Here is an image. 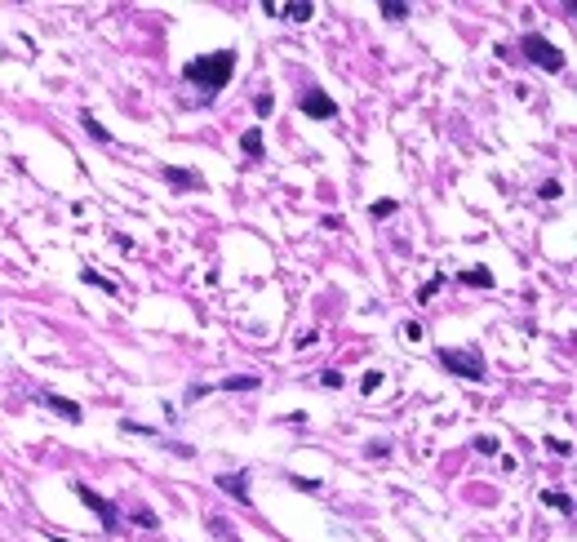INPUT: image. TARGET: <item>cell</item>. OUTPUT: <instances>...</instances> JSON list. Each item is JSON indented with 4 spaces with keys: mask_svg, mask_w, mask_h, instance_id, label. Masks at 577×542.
<instances>
[{
    "mask_svg": "<svg viewBox=\"0 0 577 542\" xmlns=\"http://www.w3.org/2000/svg\"><path fill=\"white\" fill-rule=\"evenodd\" d=\"M288 480H293V489H307V493L320 489V480H307V476H288Z\"/></svg>",
    "mask_w": 577,
    "mask_h": 542,
    "instance_id": "cb8c5ba5",
    "label": "cell"
},
{
    "mask_svg": "<svg viewBox=\"0 0 577 542\" xmlns=\"http://www.w3.org/2000/svg\"><path fill=\"white\" fill-rule=\"evenodd\" d=\"M164 183L174 187H191V191H204V178L191 174V170H178V165H164Z\"/></svg>",
    "mask_w": 577,
    "mask_h": 542,
    "instance_id": "9c48e42d",
    "label": "cell"
},
{
    "mask_svg": "<svg viewBox=\"0 0 577 542\" xmlns=\"http://www.w3.org/2000/svg\"><path fill=\"white\" fill-rule=\"evenodd\" d=\"M54 542H67V538H58V534H54Z\"/></svg>",
    "mask_w": 577,
    "mask_h": 542,
    "instance_id": "4316f807",
    "label": "cell"
},
{
    "mask_svg": "<svg viewBox=\"0 0 577 542\" xmlns=\"http://www.w3.org/2000/svg\"><path fill=\"white\" fill-rule=\"evenodd\" d=\"M36 400H40L45 409H54V414H63L67 423H80V418H85V414H80V405H76V400H67V396H54V391H36Z\"/></svg>",
    "mask_w": 577,
    "mask_h": 542,
    "instance_id": "ba28073f",
    "label": "cell"
},
{
    "mask_svg": "<svg viewBox=\"0 0 577 542\" xmlns=\"http://www.w3.org/2000/svg\"><path fill=\"white\" fill-rule=\"evenodd\" d=\"M218 387H222V391H236V387H240V391H254L258 378H226V382H218Z\"/></svg>",
    "mask_w": 577,
    "mask_h": 542,
    "instance_id": "2e32d148",
    "label": "cell"
},
{
    "mask_svg": "<svg viewBox=\"0 0 577 542\" xmlns=\"http://www.w3.org/2000/svg\"><path fill=\"white\" fill-rule=\"evenodd\" d=\"M213 480H218L222 493H231L240 507H254V493H249V472H222V476H213Z\"/></svg>",
    "mask_w": 577,
    "mask_h": 542,
    "instance_id": "52a82bcc",
    "label": "cell"
},
{
    "mask_svg": "<svg viewBox=\"0 0 577 542\" xmlns=\"http://www.w3.org/2000/svg\"><path fill=\"white\" fill-rule=\"evenodd\" d=\"M520 58H528V63L542 67V71H564V54H560V45H555V40H546V36H537V31L520 36Z\"/></svg>",
    "mask_w": 577,
    "mask_h": 542,
    "instance_id": "3957f363",
    "label": "cell"
},
{
    "mask_svg": "<svg viewBox=\"0 0 577 542\" xmlns=\"http://www.w3.org/2000/svg\"><path fill=\"white\" fill-rule=\"evenodd\" d=\"M458 280L471 285V289H488V285H493V271H462Z\"/></svg>",
    "mask_w": 577,
    "mask_h": 542,
    "instance_id": "7c38bea8",
    "label": "cell"
},
{
    "mask_svg": "<svg viewBox=\"0 0 577 542\" xmlns=\"http://www.w3.org/2000/svg\"><path fill=\"white\" fill-rule=\"evenodd\" d=\"M400 338H404V342H422V324H417V320L400 324Z\"/></svg>",
    "mask_w": 577,
    "mask_h": 542,
    "instance_id": "e0dca14e",
    "label": "cell"
},
{
    "mask_svg": "<svg viewBox=\"0 0 577 542\" xmlns=\"http://www.w3.org/2000/svg\"><path fill=\"white\" fill-rule=\"evenodd\" d=\"M209 529H213V534H218V538H226V542H240V538H236V529H226L222 520H209Z\"/></svg>",
    "mask_w": 577,
    "mask_h": 542,
    "instance_id": "7402d4cb",
    "label": "cell"
},
{
    "mask_svg": "<svg viewBox=\"0 0 577 542\" xmlns=\"http://www.w3.org/2000/svg\"><path fill=\"white\" fill-rule=\"evenodd\" d=\"M298 107H302V116H311V120H333V116H338V103H333L324 89H316V85H311V89H302V98H298Z\"/></svg>",
    "mask_w": 577,
    "mask_h": 542,
    "instance_id": "8992f818",
    "label": "cell"
},
{
    "mask_svg": "<svg viewBox=\"0 0 577 542\" xmlns=\"http://www.w3.org/2000/svg\"><path fill=\"white\" fill-rule=\"evenodd\" d=\"M262 14L280 18V22H311L316 18V5L311 0H262Z\"/></svg>",
    "mask_w": 577,
    "mask_h": 542,
    "instance_id": "5b68a950",
    "label": "cell"
},
{
    "mask_svg": "<svg viewBox=\"0 0 577 542\" xmlns=\"http://www.w3.org/2000/svg\"><path fill=\"white\" fill-rule=\"evenodd\" d=\"M320 382H324V387H342V373H338V369H324Z\"/></svg>",
    "mask_w": 577,
    "mask_h": 542,
    "instance_id": "d4e9b609",
    "label": "cell"
},
{
    "mask_svg": "<svg viewBox=\"0 0 577 542\" xmlns=\"http://www.w3.org/2000/svg\"><path fill=\"white\" fill-rule=\"evenodd\" d=\"M440 365L449 373H458V378H466V382H484V373H488L484 356H479L475 347H440Z\"/></svg>",
    "mask_w": 577,
    "mask_h": 542,
    "instance_id": "7a4b0ae2",
    "label": "cell"
},
{
    "mask_svg": "<svg viewBox=\"0 0 577 542\" xmlns=\"http://www.w3.org/2000/svg\"><path fill=\"white\" fill-rule=\"evenodd\" d=\"M231 71H236V54H231V50H213V54L191 58V63L183 67V76L191 80V85H200V89L218 93V89H226Z\"/></svg>",
    "mask_w": 577,
    "mask_h": 542,
    "instance_id": "6da1fadb",
    "label": "cell"
},
{
    "mask_svg": "<svg viewBox=\"0 0 577 542\" xmlns=\"http://www.w3.org/2000/svg\"><path fill=\"white\" fill-rule=\"evenodd\" d=\"M546 449H551V453H560V458H569V453H573V444H569V440H546Z\"/></svg>",
    "mask_w": 577,
    "mask_h": 542,
    "instance_id": "603a6c76",
    "label": "cell"
},
{
    "mask_svg": "<svg viewBox=\"0 0 577 542\" xmlns=\"http://www.w3.org/2000/svg\"><path fill=\"white\" fill-rule=\"evenodd\" d=\"M80 125H85V134H93V138H98V142H111V134H107V129H102V125H98V120H93L89 112H85V116H80Z\"/></svg>",
    "mask_w": 577,
    "mask_h": 542,
    "instance_id": "9a60e30c",
    "label": "cell"
},
{
    "mask_svg": "<svg viewBox=\"0 0 577 542\" xmlns=\"http://www.w3.org/2000/svg\"><path fill=\"white\" fill-rule=\"evenodd\" d=\"M240 151L254 156V160H262V129H249V134L240 138Z\"/></svg>",
    "mask_w": 577,
    "mask_h": 542,
    "instance_id": "8fae6325",
    "label": "cell"
},
{
    "mask_svg": "<svg viewBox=\"0 0 577 542\" xmlns=\"http://www.w3.org/2000/svg\"><path fill=\"white\" fill-rule=\"evenodd\" d=\"M542 502H546L551 511H560V515H573V498H569V493H555V489H546V493H542Z\"/></svg>",
    "mask_w": 577,
    "mask_h": 542,
    "instance_id": "30bf717a",
    "label": "cell"
},
{
    "mask_svg": "<svg viewBox=\"0 0 577 542\" xmlns=\"http://www.w3.org/2000/svg\"><path fill=\"white\" fill-rule=\"evenodd\" d=\"M369 213H374V218H391V213H395V200H378V204H369Z\"/></svg>",
    "mask_w": 577,
    "mask_h": 542,
    "instance_id": "d6986e66",
    "label": "cell"
},
{
    "mask_svg": "<svg viewBox=\"0 0 577 542\" xmlns=\"http://www.w3.org/2000/svg\"><path fill=\"white\" fill-rule=\"evenodd\" d=\"M71 489H76V498H80V502H85V507H89V511L102 520V529H107V534H120V529H125V525H120V511H116V502H111V498L93 493V489L85 485V480H76Z\"/></svg>",
    "mask_w": 577,
    "mask_h": 542,
    "instance_id": "277c9868",
    "label": "cell"
},
{
    "mask_svg": "<svg viewBox=\"0 0 577 542\" xmlns=\"http://www.w3.org/2000/svg\"><path fill=\"white\" fill-rule=\"evenodd\" d=\"M537 196H542V200H555V196H564V187H560V183H546L542 191H537Z\"/></svg>",
    "mask_w": 577,
    "mask_h": 542,
    "instance_id": "484cf974",
    "label": "cell"
},
{
    "mask_svg": "<svg viewBox=\"0 0 577 542\" xmlns=\"http://www.w3.org/2000/svg\"><path fill=\"white\" fill-rule=\"evenodd\" d=\"M271 107H275L271 93H258V98H254V112H258V116H271Z\"/></svg>",
    "mask_w": 577,
    "mask_h": 542,
    "instance_id": "ffe728a7",
    "label": "cell"
},
{
    "mask_svg": "<svg viewBox=\"0 0 577 542\" xmlns=\"http://www.w3.org/2000/svg\"><path fill=\"white\" fill-rule=\"evenodd\" d=\"M129 520H134L138 529H155V525H160V520H155V511H151V507H134V515H129Z\"/></svg>",
    "mask_w": 577,
    "mask_h": 542,
    "instance_id": "5bb4252c",
    "label": "cell"
},
{
    "mask_svg": "<svg viewBox=\"0 0 577 542\" xmlns=\"http://www.w3.org/2000/svg\"><path fill=\"white\" fill-rule=\"evenodd\" d=\"M382 18L400 22V18H408V5H404V0H382Z\"/></svg>",
    "mask_w": 577,
    "mask_h": 542,
    "instance_id": "4fadbf2b",
    "label": "cell"
},
{
    "mask_svg": "<svg viewBox=\"0 0 577 542\" xmlns=\"http://www.w3.org/2000/svg\"><path fill=\"white\" fill-rule=\"evenodd\" d=\"M475 449L493 458V453H498V440H493V436H475Z\"/></svg>",
    "mask_w": 577,
    "mask_h": 542,
    "instance_id": "44dd1931",
    "label": "cell"
},
{
    "mask_svg": "<svg viewBox=\"0 0 577 542\" xmlns=\"http://www.w3.org/2000/svg\"><path fill=\"white\" fill-rule=\"evenodd\" d=\"M80 280H85V285H98V289H107V294H116V285H111V280H102L98 271H80Z\"/></svg>",
    "mask_w": 577,
    "mask_h": 542,
    "instance_id": "ac0fdd59",
    "label": "cell"
}]
</instances>
